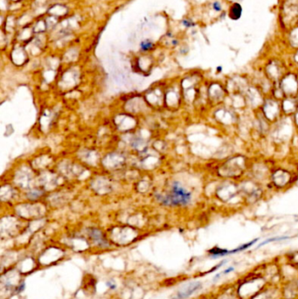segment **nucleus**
Listing matches in <instances>:
<instances>
[{
  "label": "nucleus",
  "mask_w": 298,
  "mask_h": 299,
  "mask_svg": "<svg viewBox=\"0 0 298 299\" xmlns=\"http://www.w3.org/2000/svg\"><path fill=\"white\" fill-rule=\"evenodd\" d=\"M201 283L200 282H193V283H190L187 285H185L183 287L178 293V295L176 296L177 299H184L188 297L189 296H191L193 294L195 291H199L200 289H201Z\"/></svg>",
  "instance_id": "nucleus-2"
},
{
  "label": "nucleus",
  "mask_w": 298,
  "mask_h": 299,
  "mask_svg": "<svg viewBox=\"0 0 298 299\" xmlns=\"http://www.w3.org/2000/svg\"><path fill=\"white\" fill-rule=\"evenodd\" d=\"M24 289H25V283H22V284H20L19 286L17 288V291L19 293V292H21V291H24Z\"/></svg>",
  "instance_id": "nucleus-9"
},
{
  "label": "nucleus",
  "mask_w": 298,
  "mask_h": 299,
  "mask_svg": "<svg viewBox=\"0 0 298 299\" xmlns=\"http://www.w3.org/2000/svg\"><path fill=\"white\" fill-rule=\"evenodd\" d=\"M107 285L109 287L110 289H115V284H114V283H109V282H108V283H107Z\"/></svg>",
  "instance_id": "nucleus-10"
},
{
  "label": "nucleus",
  "mask_w": 298,
  "mask_h": 299,
  "mask_svg": "<svg viewBox=\"0 0 298 299\" xmlns=\"http://www.w3.org/2000/svg\"><path fill=\"white\" fill-rule=\"evenodd\" d=\"M212 6H213V8L215 9L216 11H221V5L219 4L218 2H215V3H213Z\"/></svg>",
  "instance_id": "nucleus-8"
},
{
  "label": "nucleus",
  "mask_w": 298,
  "mask_h": 299,
  "mask_svg": "<svg viewBox=\"0 0 298 299\" xmlns=\"http://www.w3.org/2000/svg\"><path fill=\"white\" fill-rule=\"evenodd\" d=\"M157 200L165 206H184L191 201V193L181 186L179 183L174 182L171 193L167 196H157Z\"/></svg>",
  "instance_id": "nucleus-1"
},
{
  "label": "nucleus",
  "mask_w": 298,
  "mask_h": 299,
  "mask_svg": "<svg viewBox=\"0 0 298 299\" xmlns=\"http://www.w3.org/2000/svg\"><path fill=\"white\" fill-rule=\"evenodd\" d=\"M139 47H140V50L143 52H149L155 48V44L151 40H145L140 43Z\"/></svg>",
  "instance_id": "nucleus-5"
},
{
  "label": "nucleus",
  "mask_w": 298,
  "mask_h": 299,
  "mask_svg": "<svg viewBox=\"0 0 298 299\" xmlns=\"http://www.w3.org/2000/svg\"><path fill=\"white\" fill-rule=\"evenodd\" d=\"M182 24H183L184 26L187 27V28L192 27V26L194 25V23H193L192 20H190V19H183V20H182Z\"/></svg>",
  "instance_id": "nucleus-7"
},
{
  "label": "nucleus",
  "mask_w": 298,
  "mask_h": 299,
  "mask_svg": "<svg viewBox=\"0 0 298 299\" xmlns=\"http://www.w3.org/2000/svg\"><path fill=\"white\" fill-rule=\"evenodd\" d=\"M90 234H91V236L93 237V239H94V241L98 243V245L102 246V247L109 246V244H108V242H106V240L102 237L101 232H99V231H97V230H93V231H92V233H91Z\"/></svg>",
  "instance_id": "nucleus-3"
},
{
  "label": "nucleus",
  "mask_w": 298,
  "mask_h": 299,
  "mask_svg": "<svg viewBox=\"0 0 298 299\" xmlns=\"http://www.w3.org/2000/svg\"><path fill=\"white\" fill-rule=\"evenodd\" d=\"M285 239H288V237H278V238L275 237V238H272V239H269V240H267V241H265L264 242H262L261 244H260L259 247L262 246V245H265V244L269 243V242H274V241H281V240H285Z\"/></svg>",
  "instance_id": "nucleus-6"
},
{
  "label": "nucleus",
  "mask_w": 298,
  "mask_h": 299,
  "mask_svg": "<svg viewBox=\"0 0 298 299\" xmlns=\"http://www.w3.org/2000/svg\"><path fill=\"white\" fill-rule=\"evenodd\" d=\"M241 13H242V8H241V5L239 4H234L230 11V17L232 19L236 20L241 18Z\"/></svg>",
  "instance_id": "nucleus-4"
}]
</instances>
